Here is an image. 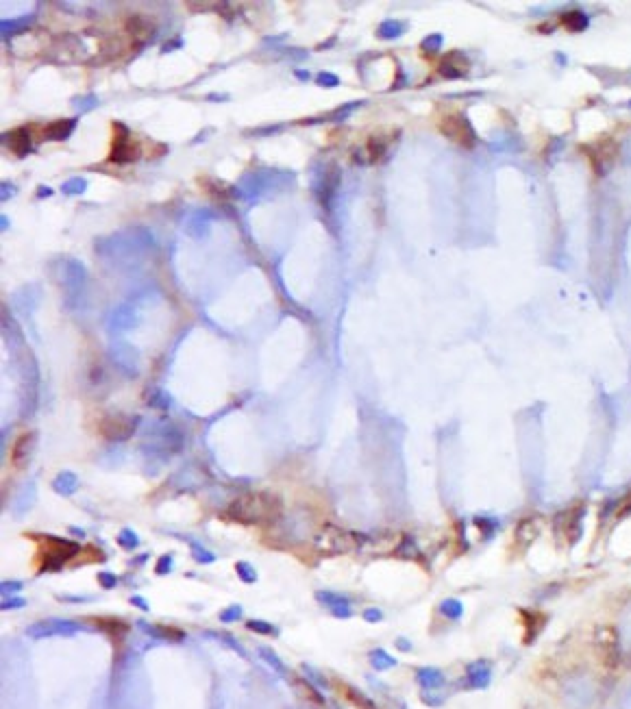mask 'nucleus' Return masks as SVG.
<instances>
[{
    "mask_svg": "<svg viewBox=\"0 0 631 709\" xmlns=\"http://www.w3.org/2000/svg\"><path fill=\"white\" fill-rule=\"evenodd\" d=\"M153 249H155V240L151 235V231L144 228V226L124 228V231H120V233L111 235V237H103L99 244H96V253H99L103 259H107L111 263H122V266L140 261Z\"/></svg>",
    "mask_w": 631,
    "mask_h": 709,
    "instance_id": "obj_1",
    "label": "nucleus"
},
{
    "mask_svg": "<svg viewBox=\"0 0 631 709\" xmlns=\"http://www.w3.org/2000/svg\"><path fill=\"white\" fill-rule=\"evenodd\" d=\"M226 516L242 524H270L281 516V501L270 492H249L229 505Z\"/></svg>",
    "mask_w": 631,
    "mask_h": 709,
    "instance_id": "obj_2",
    "label": "nucleus"
},
{
    "mask_svg": "<svg viewBox=\"0 0 631 709\" xmlns=\"http://www.w3.org/2000/svg\"><path fill=\"white\" fill-rule=\"evenodd\" d=\"M294 174L292 172H281V170H255L249 172L239 178L237 183V194L239 199H260L270 192H277L285 187V183H292Z\"/></svg>",
    "mask_w": 631,
    "mask_h": 709,
    "instance_id": "obj_3",
    "label": "nucleus"
},
{
    "mask_svg": "<svg viewBox=\"0 0 631 709\" xmlns=\"http://www.w3.org/2000/svg\"><path fill=\"white\" fill-rule=\"evenodd\" d=\"M339 181H342V172H339V168L333 166V163H327V166H320L316 170L314 181H312V190H314V196H316V201L322 209L333 207Z\"/></svg>",
    "mask_w": 631,
    "mask_h": 709,
    "instance_id": "obj_4",
    "label": "nucleus"
},
{
    "mask_svg": "<svg viewBox=\"0 0 631 709\" xmlns=\"http://www.w3.org/2000/svg\"><path fill=\"white\" fill-rule=\"evenodd\" d=\"M78 553L76 542L61 540V537H42L40 542V557H42V570H57L63 566V562Z\"/></svg>",
    "mask_w": 631,
    "mask_h": 709,
    "instance_id": "obj_5",
    "label": "nucleus"
},
{
    "mask_svg": "<svg viewBox=\"0 0 631 709\" xmlns=\"http://www.w3.org/2000/svg\"><path fill=\"white\" fill-rule=\"evenodd\" d=\"M55 266H57L55 278L63 287V292L68 296H78L87 281V272L83 268V263L76 259H59Z\"/></svg>",
    "mask_w": 631,
    "mask_h": 709,
    "instance_id": "obj_6",
    "label": "nucleus"
},
{
    "mask_svg": "<svg viewBox=\"0 0 631 709\" xmlns=\"http://www.w3.org/2000/svg\"><path fill=\"white\" fill-rule=\"evenodd\" d=\"M440 131L451 142L460 144L462 148H468V151L477 144V133L466 115H444L440 122Z\"/></svg>",
    "mask_w": 631,
    "mask_h": 709,
    "instance_id": "obj_7",
    "label": "nucleus"
},
{
    "mask_svg": "<svg viewBox=\"0 0 631 709\" xmlns=\"http://www.w3.org/2000/svg\"><path fill=\"white\" fill-rule=\"evenodd\" d=\"M584 151L592 163V168L596 174H607L609 168L614 166V161H616V155H619V146L616 142H614L612 137H601V140H596L588 146H584Z\"/></svg>",
    "mask_w": 631,
    "mask_h": 709,
    "instance_id": "obj_8",
    "label": "nucleus"
},
{
    "mask_svg": "<svg viewBox=\"0 0 631 709\" xmlns=\"http://www.w3.org/2000/svg\"><path fill=\"white\" fill-rule=\"evenodd\" d=\"M113 144H111V155L109 161L113 163H131L140 157V148L131 142V131H128L124 124L116 122L113 124Z\"/></svg>",
    "mask_w": 631,
    "mask_h": 709,
    "instance_id": "obj_9",
    "label": "nucleus"
},
{
    "mask_svg": "<svg viewBox=\"0 0 631 709\" xmlns=\"http://www.w3.org/2000/svg\"><path fill=\"white\" fill-rule=\"evenodd\" d=\"M584 511H586L584 503L562 511V514L555 518V535L560 540H566L569 544H575L581 535V520H584Z\"/></svg>",
    "mask_w": 631,
    "mask_h": 709,
    "instance_id": "obj_10",
    "label": "nucleus"
},
{
    "mask_svg": "<svg viewBox=\"0 0 631 709\" xmlns=\"http://www.w3.org/2000/svg\"><path fill=\"white\" fill-rule=\"evenodd\" d=\"M140 424V418L135 416H107L101 420L99 424V431L107 437V440H113V442H122V440H128L133 433H135V428Z\"/></svg>",
    "mask_w": 631,
    "mask_h": 709,
    "instance_id": "obj_11",
    "label": "nucleus"
},
{
    "mask_svg": "<svg viewBox=\"0 0 631 709\" xmlns=\"http://www.w3.org/2000/svg\"><path fill=\"white\" fill-rule=\"evenodd\" d=\"M46 33L37 31V28H28L20 35H15L9 40V48L15 57H33L40 55L46 48Z\"/></svg>",
    "mask_w": 631,
    "mask_h": 709,
    "instance_id": "obj_12",
    "label": "nucleus"
},
{
    "mask_svg": "<svg viewBox=\"0 0 631 709\" xmlns=\"http://www.w3.org/2000/svg\"><path fill=\"white\" fill-rule=\"evenodd\" d=\"M111 359L124 374H128V376L137 374V359L140 357H137V351L133 349V346H128L124 342L113 344L111 346Z\"/></svg>",
    "mask_w": 631,
    "mask_h": 709,
    "instance_id": "obj_13",
    "label": "nucleus"
},
{
    "mask_svg": "<svg viewBox=\"0 0 631 709\" xmlns=\"http://www.w3.org/2000/svg\"><path fill=\"white\" fill-rule=\"evenodd\" d=\"M137 322H140L137 311L131 305H120L109 313L107 328L111 333H122V331H128V328H133Z\"/></svg>",
    "mask_w": 631,
    "mask_h": 709,
    "instance_id": "obj_14",
    "label": "nucleus"
},
{
    "mask_svg": "<svg viewBox=\"0 0 631 709\" xmlns=\"http://www.w3.org/2000/svg\"><path fill=\"white\" fill-rule=\"evenodd\" d=\"M212 222H214L212 211L205 209V207L196 209V211H192L185 220V233L196 237V240H203V237L209 235V231H212Z\"/></svg>",
    "mask_w": 631,
    "mask_h": 709,
    "instance_id": "obj_15",
    "label": "nucleus"
},
{
    "mask_svg": "<svg viewBox=\"0 0 631 709\" xmlns=\"http://www.w3.org/2000/svg\"><path fill=\"white\" fill-rule=\"evenodd\" d=\"M126 33L133 37L135 44H146L155 37V24H151L144 15L135 13L126 20Z\"/></svg>",
    "mask_w": 631,
    "mask_h": 709,
    "instance_id": "obj_16",
    "label": "nucleus"
},
{
    "mask_svg": "<svg viewBox=\"0 0 631 709\" xmlns=\"http://www.w3.org/2000/svg\"><path fill=\"white\" fill-rule=\"evenodd\" d=\"M5 146L15 157H24L31 151V131L24 126L9 131V133H5Z\"/></svg>",
    "mask_w": 631,
    "mask_h": 709,
    "instance_id": "obj_17",
    "label": "nucleus"
},
{
    "mask_svg": "<svg viewBox=\"0 0 631 709\" xmlns=\"http://www.w3.org/2000/svg\"><path fill=\"white\" fill-rule=\"evenodd\" d=\"M76 118H68V120H55V122H48L44 126V137L48 142H63V140H68L72 135V131L76 128Z\"/></svg>",
    "mask_w": 631,
    "mask_h": 709,
    "instance_id": "obj_18",
    "label": "nucleus"
},
{
    "mask_svg": "<svg viewBox=\"0 0 631 709\" xmlns=\"http://www.w3.org/2000/svg\"><path fill=\"white\" fill-rule=\"evenodd\" d=\"M35 442H37V435L35 433H24L18 437V442L13 444V451H11V461H13V466H22L28 461L31 453H33L35 449Z\"/></svg>",
    "mask_w": 631,
    "mask_h": 709,
    "instance_id": "obj_19",
    "label": "nucleus"
},
{
    "mask_svg": "<svg viewBox=\"0 0 631 709\" xmlns=\"http://www.w3.org/2000/svg\"><path fill=\"white\" fill-rule=\"evenodd\" d=\"M468 72V61L460 53H448L440 63V74L446 78H460Z\"/></svg>",
    "mask_w": 631,
    "mask_h": 709,
    "instance_id": "obj_20",
    "label": "nucleus"
},
{
    "mask_svg": "<svg viewBox=\"0 0 631 709\" xmlns=\"http://www.w3.org/2000/svg\"><path fill=\"white\" fill-rule=\"evenodd\" d=\"M598 649H601V659L605 666L614 668L619 664V640L614 635V631L607 629V640H605V633L598 635Z\"/></svg>",
    "mask_w": 631,
    "mask_h": 709,
    "instance_id": "obj_21",
    "label": "nucleus"
},
{
    "mask_svg": "<svg viewBox=\"0 0 631 709\" xmlns=\"http://www.w3.org/2000/svg\"><path fill=\"white\" fill-rule=\"evenodd\" d=\"M560 22H562V26H564L566 31H571V33H581V31H586V28L590 26L588 13H584L581 9H571V11L562 13Z\"/></svg>",
    "mask_w": 631,
    "mask_h": 709,
    "instance_id": "obj_22",
    "label": "nucleus"
},
{
    "mask_svg": "<svg viewBox=\"0 0 631 709\" xmlns=\"http://www.w3.org/2000/svg\"><path fill=\"white\" fill-rule=\"evenodd\" d=\"M53 487L55 492H59L61 497H72V494L76 492L78 487V479H76V474L66 470V472H59L55 476V481H53Z\"/></svg>",
    "mask_w": 631,
    "mask_h": 709,
    "instance_id": "obj_23",
    "label": "nucleus"
},
{
    "mask_svg": "<svg viewBox=\"0 0 631 709\" xmlns=\"http://www.w3.org/2000/svg\"><path fill=\"white\" fill-rule=\"evenodd\" d=\"M96 624H99L101 626V629H105L107 631V635L111 637V640H122L124 637V633L128 631V626L122 622V620H116V618H96L94 620Z\"/></svg>",
    "mask_w": 631,
    "mask_h": 709,
    "instance_id": "obj_24",
    "label": "nucleus"
},
{
    "mask_svg": "<svg viewBox=\"0 0 631 709\" xmlns=\"http://www.w3.org/2000/svg\"><path fill=\"white\" fill-rule=\"evenodd\" d=\"M405 28H407V24L401 22V20H385L377 28V37L379 40H396L405 33Z\"/></svg>",
    "mask_w": 631,
    "mask_h": 709,
    "instance_id": "obj_25",
    "label": "nucleus"
},
{
    "mask_svg": "<svg viewBox=\"0 0 631 709\" xmlns=\"http://www.w3.org/2000/svg\"><path fill=\"white\" fill-rule=\"evenodd\" d=\"M33 22V15H26V18H18V20H3V24H0V28H3V35L5 40H11L15 35H20V33L28 31V24Z\"/></svg>",
    "mask_w": 631,
    "mask_h": 709,
    "instance_id": "obj_26",
    "label": "nucleus"
},
{
    "mask_svg": "<svg viewBox=\"0 0 631 709\" xmlns=\"http://www.w3.org/2000/svg\"><path fill=\"white\" fill-rule=\"evenodd\" d=\"M385 153H387V140H385V137H379V135H372V137L368 140V146H366L368 163H377Z\"/></svg>",
    "mask_w": 631,
    "mask_h": 709,
    "instance_id": "obj_27",
    "label": "nucleus"
},
{
    "mask_svg": "<svg viewBox=\"0 0 631 709\" xmlns=\"http://www.w3.org/2000/svg\"><path fill=\"white\" fill-rule=\"evenodd\" d=\"M87 190V181L83 176H74V178H68L66 183L61 185V192L66 194V196H81Z\"/></svg>",
    "mask_w": 631,
    "mask_h": 709,
    "instance_id": "obj_28",
    "label": "nucleus"
},
{
    "mask_svg": "<svg viewBox=\"0 0 631 709\" xmlns=\"http://www.w3.org/2000/svg\"><path fill=\"white\" fill-rule=\"evenodd\" d=\"M316 599L322 601V603H327V605H331L335 612H337V609H346L348 607V601L344 597H335V594H331V592H318Z\"/></svg>",
    "mask_w": 631,
    "mask_h": 709,
    "instance_id": "obj_29",
    "label": "nucleus"
},
{
    "mask_svg": "<svg viewBox=\"0 0 631 709\" xmlns=\"http://www.w3.org/2000/svg\"><path fill=\"white\" fill-rule=\"evenodd\" d=\"M118 544H120L122 549H126V551H133V549L140 547V537L131 529H122L120 535H118Z\"/></svg>",
    "mask_w": 631,
    "mask_h": 709,
    "instance_id": "obj_30",
    "label": "nucleus"
},
{
    "mask_svg": "<svg viewBox=\"0 0 631 709\" xmlns=\"http://www.w3.org/2000/svg\"><path fill=\"white\" fill-rule=\"evenodd\" d=\"M96 105H99V98H96L94 94H87V96H78L72 101V107L81 113H85L90 109H94Z\"/></svg>",
    "mask_w": 631,
    "mask_h": 709,
    "instance_id": "obj_31",
    "label": "nucleus"
},
{
    "mask_svg": "<svg viewBox=\"0 0 631 709\" xmlns=\"http://www.w3.org/2000/svg\"><path fill=\"white\" fill-rule=\"evenodd\" d=\"M442 44H444V37L440 35V33H433V35L425 37L420 46H423V51H427V53H438L442 48Z\"/></svg>",
    "mask_w": 631,
    "mask_h": 709,
    "instance_id": "obj_32",
    "label": "nucleus"
},
{
    "mask_svg": "<svg viewBox=\"0 0 631 709\" xmlns=\"http://www.w3.org/2000/svg\"><path fill=\"white\" fill-rule=\"evenodd\" d=\"M235 570H237L239 579L244 581V583H253V581H257V572H255V568H253L251 564H246V562H239V564L235 566Z\"/></svg>",
    "mask_w": 631,
    "mask_h": 709,
    "instance_id": "obj_33",
    "label": "nucleus"
},
{
    "mask_svg": "<svg viewBox=\"0 0 631 709\" xmlns=\"http://www.w3.org/2000/svg\"><path fill=\"white\" fill-rule=\"evenodd\" d=\"M192 551H194V555H196L194 559H199V562H203V564H212V562H216V555H214L212 551H205L203 547H196V544H192Z\"/></svg>",
    "mask_w": 631,
    "mask_h": 709,
    "instance_id": "obj_34",
    "label": "nucleus"
},
{
    "mask_svg": "<svg viewBox=\"0 0 631 709\" xmlns=\"http://www.w3.org/2000/svg\"><path fill=\"white\" fill-rule=\"evenodd\" d=\"M318 83L322 87H337L339 85V78L335 74H331V72H320L318 74Z\"/></svg>",
    "mask_w": 631,
    "mask_h": 709,
    "instance_id": "obj_35",
    "label": "nucleus"
},
{
    "mask_svg": "<svg viewBox=\"0 0 631 709\" xmlns=\"http://www.w3.org/2000/svg\"><path fill=\"white\" fill-rule=\"evenodd\" d=\"M172 570V555H164L157 564V574H168Z\"/></svg>",
    "mask_w": 631,
    "mask_h": 709,
    "instance_id": "obj_36",
    "label": "nucleus"
},
{
    "mask_svg": "<svg viewBox=\"0 0 631 709\" xmlns=\"http://www.w3.org/2000/svg\"><path fill=\"white\" fill-rule=\"evenodd\" d=\"M631 514V492L627 494V497L621 501V505H619V518H625V516H629Z\"/></svg>",
    "mask_w": 631,
    "mask_h": 709,
    "instance_id": "obj_37",
    "label": "nucleus"
},
{
    "mask_svg": "<svg viewBox=\"0 0 631 709\" xmlns=\"http://www.w3.org/2000/svg\"><path fill=\"white\" fill-rule=\"evenodd\" d=\"M99 583H101L103 587H113V585L118 583V579H116V576H113L111 572H101V574H99Z\"/></svg>",
    "mask_w": 631,
    "mask_h": 709,
    "instance_id": "obj_38",
    "label": "nucleus"
},
{
    "mask_svg": "<svg viewBox=\"0 0 631 709\" xmlns=\"http://www.w3.org/2000/svg\"><path fill=\"white\" fill-rule=\"evenodd\" d=\"M442 609H444L446 614H451V616H460V614H462V605L455 603V601H446V603L442 605Z\"/></svg>",
    "mask_w": 631,
    "mask_h": 709,
    "instance_id": "obj_39",
    "label": "nucleus"
},
{
    "mask_svg": "<svg viewBox=\"0 0 631 709\" xmlns=\"http://www.w3.org/2000/svg\"><path fill=\"white\" fill-rule=\"evenodd\" d=\"M0 187H3V190H0V201H9L11 199V196L15 194V187L11 185V183H3V185H0Z\"/></svg>",
    "mask_w": 631,
    "mask_h": 709,
    "instance_id": "obj_40",
    "label": "nucleus"
},
{
    "mask_svg": "<svg viewBox=\"0 0 631 709\" xmlns=\"http://www.w3.org/2000/svg\"><path fill=\"white\" fill-rule=\"evenodd\" d=\"M249 626H251V629H255V631H260V633H270V631H272V626H270V624H266V622H257V620L249 622Z\"/></svg>",
    "mask_w": 631,
    "mask_h": 709,
    "instance_id": "obj_41",
    "label": "nucleus"
},
{
    "mask_svg": "<svg viewBox=\"0 0 631 709\" xmlns=\"http://www.w3.org/2000/svg\"><path fill=\"white\" fill-rule=\"evenodd\" d=\"M239 607H231V612H226V614H222V620H235V618H239Z\"/></svg>",
    "mask_w": 631,
    "mask_h": 709,
    "instance_id": "obj_42",
    "label": "nucleus"
},
{
    "mask_svg": "<svg viewBox=\"0 0 631 709\" xmlns=\"http://www.w3.org/2000/svg\"><path fill=\"white\" fill-rule=\"evenodd\" d=\"M176 46H183V40H174V42H168V44H164V48H161V51H164V53H168V51H174V48Z\"/></svg>",
    "mask_w": 631,
    "mask_h": 709,
    "instance_id": "obj_43",
    "label": "nucleus"
},
{
    "mask_svg": "<svg viewBox=\"0 0 631 709\" xmlns=\"http://www.w3.org/2000/svg\"><path fill=\"white\" fill-rule=\"evenodd\" d=\"M24 605V601L22 599H11V601H5V609H11V607H22Z\"/></svg>",
    "mask_w": 631,
    "mask_h": 709,
    "instance_id": "obj_44",
    "label": "nucleus"
},
{
    "mask_svg": "<svg viewBox=\"0 0 631 709\" xmlns=\"http://www.w3.org/2000/svg\"><path fill=\"white\" fill-rule=\"evenodd\" d=\"M20 587H22L20 583H11V581L3 585V590H5V594H7V592H9V590H20ZM9 594H11V592H9Z\"/></svg>",
    "mask_w": 631,
    "mask_h": 709,
    "instance_id": "obj_45",
    "label": "nucleus"
},
{
    "mask_svg": "<svg viewBox=\"0 0 631 709\" xmlns=\"http://www.w3.org/2000/svg\"><path fill=\"white\" fill-rule=\"evenodd\" d=\"M53 192L51 190H48V187H40L37 190V196H40V199H46V196H51Z\"/></svg>",
    "mask_w": 631,
    "mask_h": 709,
    "instance_id": "obj_46",
    "label": "nucleus"
},
{
    "mask_svg": "<svg viewBox=\"0 0 631 709\" xmlns=\"http://www.w3.org/2000/svg\"><path fill=\"white\" fill-rule=\"evenodd\" d=\"M294 76H296V78H301V81H307V78H310V72H305V70H296V72H294Z\"/></svg>",
    "mask_w": 631,
    "mask_h": 709,
    "instance_id": "obj_47",
    "label": "nucleus"
},
{
    "mask_svg": "<svg viewBox=\"0 0 631 709\" xmlns=\"http://www.w3.org/2000/svg\"><path fill=\"white\" fill-rule=\"evenodd\" d=\"M131 601H133V603H135V605H140V607H144V609H149V603H146V601H142V599H140V597H133V599H131Z\"/></svg>",
    "mask_w": 631,
    "mask_h": 709,
    "instance_id": "obj_48",
    "label": "nucleus"
},
{
    "mask_svg": "<svg viewBox=\"0 0 631 709\" xmlns=\"http://www.w3.org/2000/svg\"><path fill=\"white\" fill-rule=\"evenodd\" d=\"M0 220H3V228H7V226H9V218H7V216H3Z\"/></svg>",
    "mask_w": 631,
    "mask_h": 709,
    "instance_id": "obj_49",
    "label": "nucleus"
},
{
    "mask_svg": "<svg viewBox=\"0 0 631 709\" xmlns=\"http://www.w3.org/2000/svg\"><path fill=\"white\" fill-rule=\"evenodd\" d=\"M629 109H631V101H629Z\"/></svg>",
    "mask_w": 631,
    "mask_h": 709,
    "instance_id": "obj_50",
    "label": "nucleus"
}]
</instances>
